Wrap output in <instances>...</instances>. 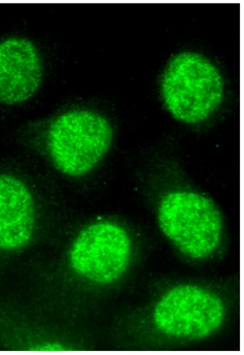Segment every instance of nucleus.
<instances>
[{"label":"nucleus","mask_w":244,"mask_h":355,"mask_svg":"<svg viewBox=\"0 0 244 355\" xmlns=\"http://www.w3.org/2000/svg\"><path fill=\"white\" fill-rule=\"evenodd\" d=\"M224 83L206 58L183 52L170 60L162 80V95L168 110L183 123H201L221 105Z\"/></svg>","instance_id":"f257e3e1"},{"label":"nucleus","mask_w":244,"mask_h":355,"mask_svg":"<svg viewBox=\"0 0 244 355\" xmlns=\"http://www.w3.org/2000/svg\"><path fill=\"white\" fill-rule=\"evenodd\" d=\"M158 218L163 234L191 259H206L220 245L223 231L220 211L202 194L169 193L161 201Z\"/></svg>","instance_id":"f03ea898"},{"label":"nucleus","mask_w":244,"mask_h":355,"mask_svg":"<svg viewBox=\"0 0 244 355\" xmlns=\"http://www.w3.org/2000/svg\"><path fill=\"white\" fill-rule=\"evenodd\" d=\"M113 129L104 116L90 110L67 112L53 121L47 145L52 162L63 174L81 177L108 152Z\"/></svg>","instance_id":"7ed1b4c3"},{"label":"nucleus","mask_w":244,"mask_h":355,"mask_svg":"<svg viewBox=\"0 0 244 355\" xmlns=\"http://www.w3.org/2000/svg\"><path fill=\"white\" fill-rule=\"evenodd\" d=\"M226 317L222 300L212 291L194 285H180L165 293L155 305L156 328L180 339L206 338L222 327Z\"/></svg>","instance_id":"20e7f679"},{"label":"nucleus","mask_w":244,"mask_h":355,"mask_svg":"<svg viewBox=\"0 0 244 355\" xmlns=\"http://www.w3.org/2000/svg\"><path fill=\"white\" fill-rule=\"evenodd\" d=\"M131 243L128 233L115 223L97 222L83 230L68 254L76 274L96 284L115 283L130 263Z\"/></svg>","instance_id":"39448f33"},{"label":"nucleus","mask_w":244,"mask_h":355,"mask_svg":"<svg viewBox=\"0 0 244 355\" xmlns=\"http://www.w3.org/2000/svg\"><path fill=\"white\" fill-rule=\"evenodd\" d=\"M43 67L40 55L26 38L10 37L0 42V103H22L40 87Z\"/></svg>","instance_id":"423d86ee"},{"label":"nucleus","mask_w":244,"mask_h":355,"mask_svg":"<svg viewBox=\"0 0 244 355\" xmlns=\"http://www.w3.org/2000/svg\"><path fill=\"white\" fill-rule=\"evenodd\" d=\"M35 205L21 180L0 175V250H16L26 246L35 227Z\"/></svg>","instance_id":"0eeeda50"},{"label":"nucleus","mask_w":244,"mask_h":355,"mask_svg":"<svg viewBox=\"0 0 244 355\" xmlns=\"http://www.w3.org/2000/svg\"><path fill=\"white\" fill-rule=\"evenodd\" d=\"M37 352H63L65 349H63L58 345H50V346L42 347V348H38L36 349Z\"/></svg>","instance_id":"6e6552de"}]
</instances>
